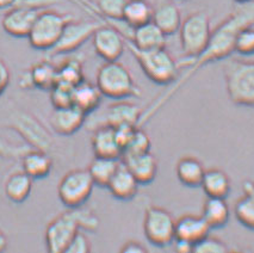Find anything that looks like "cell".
Masks as SVG:
<instances>
[{"mask_svg":"<svg viewBox=\"0 0 254 253\" xmlns=\"http://www.w3.org/2000/svg\"><path fill=\"white\" fill-rule=\"evenodd\" d=\"M250 25H254V0L239 4V6L211 31L208 45L198 57L192 60H183L178 63L179 68H184V72L179 75L176 82L170 85L166 91L155 98L148 108L144 109L140 126L146 125L202 67L229 58L234 53L235 38L239 31Z\"/></svg>","mask_w":254,"mask_h":253,"instance_id":"cell-1","label":"cell"},{"mask_svg":"<svg viewBox=\"0 0 254 253\" xmlns=\"http://www.w3.org/2000/svg\"><path fill=\"white\" fill-rule=\"evenodd\" d=\"M222 70L230 102L254 108V61L229 59L224 61Z\"/></svg>","mask_w":254,"mask_h":253,"instance_id":"cell-2","label":"cell"},{"mask_svg":"<svg viewBox=\"0 0 254 253\" xmlns=\"http://www.w3.org/2000/svg\"><path fill=\"white\" fill-rule=\"evenodd\" d=\"M126 43L136 59L144 75L152 82L162 86H170L179 78V63L174 60L166 48L141 51L135 48L127 40Z\"/></svg>","mask_w":254,"mask_h":253,"instance_id":"cell-3","label":"cell"},{"mask_svg":"<svg viewBox=\"0 0 254 253\" xmlns=\"http://www.w3.org/2000/svg\"><path fill=\"white\" fill-rule=\"evenodd\" d=\"M96 85L103 96L115 101L142 95V91L135 82L130 70L118 61H109L99 67Z\"/></svg>","mask_w":254,"mask_h":253,"instance_id":"cell-4","label":"cell"},{"mask_svg":"<svg viewBox=\"0 0 254 253\" xmlns=\"http://www.w3.org/2000/svg\"><path fill=\"white\" fill-rule=\"evenodd\" d=\"M73 16L54 10L40 11L28 35L29 43L38 51H50L60 40L62 31Z\"/></svg>","mask_w":254,"mask_h":253,"instance_id":"cell-5","label":"cell"},{"mask_svg":"<svg viewBox=\"0 0 254 253\" xmlns=\"http://www.w3.org/2000/svg\"><path fill=\"white\" fill-rule=\"evenodd\" d=\"M211 31L210 18L204 11H196L183 19L178 32L180 47L186 60H192L204 51Z\"/></svg>","mask_w":254,"mask_h":253,"instance_id":"cell-6","label":"cell"},{"mask_svg":"<svg viewBox=\"0 0 254 253\" xmlns=\"http://www.w3.org/2000/svg\"><path fill=\"white\" fill-rule=\"evenodd\" d=\"M81 231L80 207L68 208L48 223L44 233L47 250L52 253H64L74 235Z\"/></svg>","mask_w":254,"mask_h":253,"instance_id":"cell-7","label":"cell"},{"mask_svg":"<svg viewBox=\"0 0 254 253\" xmlns=\"http://www.w3.org/2000/svg\"><path fill=\"white\" fill-rule=\"evenodd\" d=\"M143 233L153 246H170L176 239V220L167 209L148 205L144 210Z\"/></svg>","mask_w":254,"mask_h":253,"instance_id":"cell-8","label":"cell"},{"mask_svg":"<svg viewBox=\"0 0 254 253\" xmlns=\"http://www.w3.org/2000/svg\"><path fill=\"white\" fill-rule=\"evenodd\" d=\"M94 187L87 169L70 170L58 185V196L67 208H79L90 199Z\"/></svg>","mask_w":254,"mask_h":253,"instance_id":"cell-9","label":"cell"},{"mask_svg":"<svg viewBox=\"0 0 254 253\" xmlns=\"http://www.w3.org/2000/svg\"><path fill=\"white\" fill-rule=\"evenodd\" d=\"M99 25H102V23L97 20H75L73 18L64 26L60 40L50 49V53L53 55H59L75 52L86 41L92 38Z\"/></svg>","mask_w":254,"mask_h":253,"instance_id":"cell-10","label":"cell"},{"mask_svg":"<svg viewBox=\"0 0 254 253\" xmlns=\"http://www.w3.org/2000/svg\"><path fill=\"white\" fill-rule=\"evenodd\" d=\"M92 43L96 54L105 63L120 60L127 47L126 38L111 24L99 25L92 35Z\"/></svg>","mask_w":254,"mask_h":253,"instance_id":"cell-11","label":"cell"},{"mask_svg":"<svg viewBox=\"0 0 254 253\" xmlns=\"http://www.w3.org/2000/svg\"><path fill=\"white\" fill-rule=\"evenodd\" d=\"M143 109L134 103L127 102L121 99L114 104L109 105L102 114L93 121V129L99 126H110L114 128L117 126L130 125L140 126L141 116H142Z\"/></svg>","mask_w":254,"mask_h":253,"instance_id":"cell-12","label":"cell"},{"mask_svg":"<svg viewBox=\"0 0 254 253\" xmlns=\"http://www.w3.org/2000/svg\"><path fill=\"white\" fill-rule=\"evenodd\" d=\"M12 126L22 135L23 139L34 148L47 151L53 145V139L40 121L25 113H18L13 117Z\"/></svg>","mask_w":254,"mask_h":253,"instance_id":"cell-13","label":"cell"},{"mask_svg":"<svg viewBox=\"0 0 254 253\" xmlns=\"http://www.w3.org/2000/svg\"><path fill=\"white\" fill-rule=\"evenodd\" d=\"M86 117L87 115L75 105L54 108V111L50 115V126L59 135L69 136L81 129L86 123Z\"/></svg>","mask_w":254,"mask_h":253,"instance_id":"cell-14","label":"cell"},{"mask_svg":"<svg viewBox=\"0 0 254 253\" xmlns=\"http://www.w3.org/2000/svg\"><path fill=\"white\" fill-rule=\"evenodd\" d=\"M122 163L129 169L140 185L150 184L156 178L159 172L158 159L152 152L138 154L124 155L121 158Z\"/></svg>","mask_w":254,"mask_h":253,"instance_id":"cell-15","label":"cell"},{"mask_svg":"<svg viewBox=\"0 0 254 253\" xmlns=\"http://www.w3.org/2000/svg\"><path fill=\"white\" fill-rule=\"evenodd\" d=\"M40 11L12 6L4 14L1 26L4 31L13 37H28Z\"/></svg>","mask_w":254,"mask_h":253,"instance_id":"cell-16","label":"cell"},{"mask_svg":"<svg viewBox=\"0 0 254 253\" xmlns=\"http://www.w3.org/2000/svg\"><path fill=\"white\" fill-rule=\"evenodd\" d=\"M91 147H92L94 157L122 158L123 149L117 139L114 126H99L94 128L92 137H91Z\"/></svg>","mask_w":254,"mask_h":253,"instance_id":"cell-17","label":"cell"},{"mask_svg":"<svg viewBox=\"0 0 254 253\" xmlns=\"http://www.w3.org/2000/svg\"><path fill=\"white\" fill-rule=\"evenodd\" d=\"M210 231L202 215L186 214L176 220V239L186 241L192 246L208 237Z\"/></svg>","mask_w":254,"mask_h":253,"instance_id":"cell-18","label":"cell"},{"mask_svg":"<svg viewBox=\"0 0 254 253\" xmlns=\"http://www.w3.org/2000/svg\"><path fill=\"white\" fill-rule=\"evenodd\" d=\"M127 41L135 48L141 51H150V49L166 48L167 36L152 20L132 29L130 37Z\"/></svg>","mask_w":254,"mask_h":253,"instance_id":"cell-19","label":"cell"},{"mask_svg":"<svg viewBox=\"0 0 254 253\" xmlns=\"http://www.w3.org/2000/svg\"><path fill=\"white\" fill-rule=\"evenodd\" d=\"M138 188H140V183L121 160L117 171L115 172L114 177L111 178L108 185L111 195L120 201H131L136 197Z\"/></svg>","mask_w":254,"mask_h":253,"instance_id":"cell-20","label":"cell"},{"mask_svg":"<svg viewBox=\"0 0 254 253\" xmlns=\"http://www.w3.org/2000/svg\"><path fill=\"white\" fill-rule=\"evenodd\" d=\"M22 170L32 179H43L48 177L53 170V159L47 151L30 148L20 158Z\"/></svg>","mask_w":254,"mask_h":253,"instance_id":"cell-21","label":"cell"},{"mask_svg":"<svg viewBox=\"0 0 254 253\" xmlns=\"http://www.w3.org/2000/svg\"><path fill=\"white\" fill-rule=\"evenodd\" d=\"M205 167L198 158L192 155L182 157L177 161L176 175L186 188H198L204 177Z\"/></svg>","mask_w":254,"mask_h":253,"instance_id":"cell-22","label":"cell"},{"mask_svg":"<svg viewBox=\"0 0 254 253\" xmlns=\"http://www.w3.org/2000/svg\"><path fill=\"white\" fill-rule=\"evenodd\" d=\"M102 97L103 95L98 86L84 79L73 89V105L80 109L88 116L98 110L102 103Z\"/></svg>","mask_w":254,"mask_h":253,"instance_id":"cell-23","label":"cell"},{"mask_svg":"<svg viewBox=\"0 0 254 253\" xmlns=\"http://www.w3.org/2000/svg\"><path fill=\"white\" fill-rule=\"evenodd\" d=\"M200 188L204 191L206 197L227 198L232 190V182L226 171L218 167H212L205 170Z\"/></svg>","mask_w":254,"mask_h":253,"instance_id":"cell-24","label":"cell"},{"mask_svg":"<svg viewBox=\"0 0 254 253\" xmlns=\"http://www.w3.org/2000/svg\"><path fill=\"white\" fill-rule=\"evenodd\" d=\"M200 215L205 220L210 229H221L228 225L230 208L226 198L206 197Z\"/></svg>","mask_w":254,"mask_h":253,"instance_id":"cell-25","label":"cell"},{"mask_svg":"<svg viewBox=\"0 0 254 253\" xmlns=\"http://www.w3.org/2000/svg\"><path fill=\"white\" fill-rule=\"evenodd\" d=\"M234 215L241 226L254 232V182L242 184V196L235 203Z\"/></svg>","mask_w":254,"mask_h":253,"instance_id":"cell-26","label":"cell"},{"mask_svg":"<svg viewBox=\"0 0 254 253\" xmlns=\"http://www.w3.org/2000/svg\"><path fill=\"white\" fill-rule=\"evenodd\" d=\"M153 22L164 31L166 36L177 34L182 25L183 18L179 7L173 2H162L154 8Z\"/></svg>","mask_w":254,"mask_h":253,"instance_id":"cell-27","label":"cell"},{"mask_svg":"<svg viewBox=\"0 0 254 253\" xmlns=\"http://www.w3.org/2000/svg\"><path fill=\"white\" fill-rule=\"evenodd\" d=\"M32 179L23 171L12 172L4 184L5 196L13 203H23L30 196L32 190Z\"/></svg>","mask_w":254,"mask_h":253,"instance_id":"cell-28","label":"cell"},{"mask_svg":"<svg viewBox=\"0 0 254 253\" xmlns=\"http://www.w3.org/2000/svg\"><path fill=\"white\" fill-rule=\"evenodd\" d=\"M154 7L148 0H127L122 20L131 29L152 22Z\"/></svg>","mask_w":254,"mask_h":253,"instance_id":"cell-29","label":"cell"},{"mask_svg":"<svg viewBox=\"0 0 254 253\" xmlns=\"http://www.w3.org/2000/svg\"><path fill=\"white\" fill-rule=\"evenodd\" d=\"M121 159L94 157L87 167V171L96 187L108 188L111 178L117 171Z\"/></svg>","mask_w":254,"mask_h":253,"instance_id":"cell-30","label":"cell"},{"mask_svg":"<svg viewBox=\"0 0 254 253\" xmlns=\"http://www.w3.org/2000/svg\"><path fill=\"white\" fill-rule=\"evenodd\" d=\"M35 89L50 91L58 82V66L49 61H40L30 69Z\"/></svg>","mask_w":254,"mask_h":253,"instance_id":"cell-31","label":"cell"},{"mask_svg":"<svg viewBox=\"0 0 254 253\" xmlns=\"http://www.w3.org/2000/svg\"><path fill=\"white\" fill-rule=\"evenodd\" d=\"M84 79L82 63L78 59L70 58L68 60H64L60 66H58V81L64 82V84L74 87Z\"/></svg>","mask_w":254,"mask_h":253,"instance_id":"cell-32","label":"cell"},{"mask_svg":"<svg viewBox=\"0 0 254 253\" xmlns=\"http://www.w3.org/2000/svg\"><path fill=\"white\" fill-rule=\"evenodd\" d=\"M150 147H152V141H150L149 135L147 134L146 130H143L142 126H136L130 139L127 142V145L124 146L122 157L149 152Z\"/></svg>","mask_w":254,"mask_h":253,"instance_id":"cell-33","label":"cell"},{"mask_svg":"<svg viewBox=\"0 0 254 253\" xmlns=\"http://www.w3.org/2000/svg\"><path fill=\"white\" fill-rule=\"evenodd\" d=\"M234 52L242 57L254 55V25L246 26L239 31L235 38Z\"/></svg>","mask_w":254,"mask_h":253,"instance_id":"cell-34","label":"cell"},{"mask_svg":"<svg viewBox=\"0 0 254 253\" xmlns=\"http://www.w3.org/2000/svg\"><path fill=\"white\" fill-rule=\"evenodd\" d=\"M73 89L74 87L64 82L58 81L50 92V101L54 108H64L73 105Z\"/></svg>","mask_w":254,"mask_h":253,"instance_id":"cell-35","label":"cell"},{"mask_svg":"<svg viewBox=\"0 0 254 253\" xmlns=\"http://www.w3.org/2000/svg\"><path fill=\"white\" fill-rule=\"evenodd\" d=\"M127 0H97V8L108 20L122 19Z\"/></svg>","mask_w":254,"mask_h":253,"instance_id":"cell-36","label":"cell"},{"mask_svg":"<svg viewBox=\"0 0 254 253\" xmlns=\"http://www.w3.org/2000/svg\"><path fill=\"white\" fill-rule=\"evenodd\" d=\"M193 252L197 253H224L229 252V247L218 238L208 235L193 246Z\"/></svg>","mask_w":254,"mask_h":253,"instance_id":"cell-37","label":"cell"},{"mask_svg":"<svg viewBox=\"0 0 254 253\" xmlns=\"http://www.w3.org/2000/svg\"><path fill=\"white\" fill-rule=\"evenodd\" d=\"M28 146H18L8 142L4 137L0 136V158L4 159H19L25 152H28Z\"/></svg>","mask_w":254,"mask_h":253,"instance_id":"cell-38","label":"cell"},{"mask_svg":"<svg viewBox=\"0 0 254 253\" xmlns=\"http://www.w3.org/2000/svg\"><path fill=\"white\" fill-rule=\"evenodd\" d=\"M91 250H92V246H91V241L87 235L79 231L74 235V238L70 240L64 253H88L91 252Z\"/></svg>","mask_w":254,"mask_h":253,"instance_id":"cell-39","label":"cell"},{"mask_svg":"<svg viewBox=\"0 0 254 253\" xmlns=\"http://www.w3.org/2000/svg\"><path fill=\"white\" fill-rule=\"evenodd\" d=\"M60 0H14L12 6L31 8V10L42 11L59 4Z\"/></svg>","mask_w":254,"mask_h":253,"instance_id":"cell-40","label":"cell"},{"mask_svg":"<svg viewBox=\"0 0 254 253\" xmlns=\"http://www.w3.org/2000/svg\"><path fill=\"white\" fill-rule=\"evenodd\" d=\"M148 250L143 246V244L138 243L136 240H129L123 244L121 252L122 253H146Z\"/></svg>","mask_w":254,"mask_h":253,"instance_id":"cell-41","label":"cell"},{"mask_svg":"<svg viewBox=\"0 0 254 253\" xmlns=\"http://www.w3.org/2000/svg\"><path fill=\"white\" fill-rule=\"evenodd\" d=\"M10 69L6 66V63L2 60H0V95L4 93L6 87L10 84Z\"/></svg>","mask_w":254,"mask_h":253,"instance_id":"cell-42","label":"cell"},{"mask_svg":"<svg viewBox=\"0 0 254 253\" xmlns=\"http://www.w3.org/2000/svg\"><path fill=\"white\" fill-rule=\"evenodd\" d=\"M18 85L20 86V89H23V90H31V89H35L34 81H32V78H31L30 69L26 70V72H24L22 75H20L19 81H18Z\"/></svg>","mask_w":254,"mask_h":253,"instance_id":"cell-43","label":"cell"},{"mask_svg":"<svg viewBox=\"0 0 254 253\" xmlns=\"http://www.w3.org/2000/svg\"><path fill=\"white\" fill-rule=\"evenodd\" d=\"M174 244H176V250L178 252L182 253H186V252H193V246L191 244L186 243V241L183 240H174Z\"/></svg>","mask_w":254,"mask_h":253,"instance_id":"cell-44","label":"cell"},{"mask_svg":"<svg viewBox=\"0 0 254 253\" xmlns=\"http://www.w3.org/2000/svg\"><path fill=\"white\" fill-rule=\"evenodd\" d=\"M7 244L8 240L6 234H5V232L0 228V252L5 251V250L7 249Z\"/></svg>","mask_w":254,"mask_h":253,"instance_id":"cell-45","label":"cell"},{"mask_svg":"<svg viewBox=\"0 0 254 253\" xmlns=\"http://www.w3.org/2000/svg\"><path fill=\"white\" fill-rule=\"evenodd\" d=\"M14 0H0V8H10L12 7Z\"/></svg>","mask_w":254,"mask_h":253,"instance_id":"cell-46","label":"cell"},{"mask_svg":"<svg viewBox=\"0 0 254 253\" xmlns=\"http://www.w3.org/2000/svg\"><path fill=\"white\" fill-rule=\"evenodd\" d=\"M235 2H238V4H244V2H248L251 1V0H234Z\"/></svg>","mask_w":254,"mask_h":253,"instance_id":"cell-47","label":"cell"}]
</instances>
